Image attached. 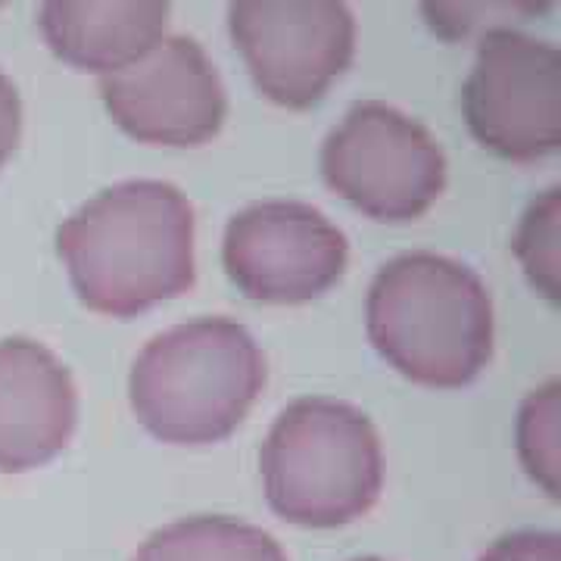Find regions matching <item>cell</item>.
Returning <instances> with one entry per match:
<instances>
[{
	"instance_id": "9c48e42d",
	"label": "cell",
	"mask_w": 561,
	"mask_h": 561,
	"mask_svg": "<svg viewBox=\"0 0 561 561\" xmlns=\"http://www.w3.org/2000/svg\"><path fill=\"white\" fill-rule=\"evenodd\" d=\"M101 98L125 135L160 147L206 144L228 116L219 69L187 35H165L138 62L101 76Z\"/></svg>"
},
{
	"instance_id": "52a82bcc",
	"label": "cell",
	"mask_w": 561,
	"mask_h": 561,
	"mask_svg": "<svg viewBox=\"0 0 561 561\" xmlns=\"http://www.w3.org/2000/svg\"><path fill=\"white\" fill-rule=\"evenodd\" d=\"M471 135L502 160L537 162L561 144V54L524 32L481 38L461 88Z\"/></svg>"
},
{
	"instance_id": "9a60e30c",
	"label": "cell",
	"mask_w": 561,
	"mask_h": 561,
	"mask_svg": "<svg viewBox=\"0 0 561 561\" xmlns=\"http://www.w3.org/2000/svg\"><path fill=\"white\" fill-rule=\"evenodd\" d=\"M549 10V3H424V16L443 38H471L508 32L515 22H530Z\"/></svg>"
},
{
	"instance_id": "8992f818",
	"label": "cell",
	"mask_w": 561,
	"mask_h": 561,
	"mask_svg": "<svg viewBox=\"0 0 561 561\" xmlns=\"http://www.w3.org/2000/svg\"><path fill=\"white\" fill-rule=\"evenodd\" d=\"M228 28L262 94L309 110L350 69L356 20L337 0H238Z\"/></svg>"
},
{
	"instance_id": "ba28073f",
	"label": "cell",
	"mask_w": 561,
	"mask_h": 561,
	"mask_svg": "<svg viewBox=\"0 0 561 561\" xmlns=\"http://www.w3.org/2000/svg\"><path fill=\"white\" fill-rule=\"evenodd\" d=\"M346 260V234L300 201L250 203L231 216L221 241V262L238 290L275 306L319 300L343 278Z\"/></svg>"
},
{
	"instance_id": "2e32d148",
	"label": "cell",
	"mask_w": 561,
	"mask_h": 561,
	"mask_svg": "<svg viewBox=\"0 0 561 561\" xmlns=\"http://www.w3.org/2000/svg\"><path fill=\"white\" fill-rule=\"evenodd\" d=\"M478 561H561V537L556 530H515L500 537Z\"/></svg>"
},
{
	"instance_id": "5b68a950",
	"label": "cell",
	"mask_w": 561,
	"mask_h": 561,
	"mask_svg": "<svg viewBox=\"0 0 561 561\" xmlns=\"http://www.w3.org/2000/svg\"><path fill=\"white\" fill-rule=\"evenodd\" d=\"M331 191L378 221L424 216L446 187V157L419 119L383 101H359L321 144Z\"/></svg>"
},
{
	"instance_id": "8fae6325",
	"label": "cell",
	"mask_w": 561,
	"mask_h": 561,
	"mask_svg": "<svg viewBox=\"0 0 561 561\" xmlns=\"http://www.w3.org/2000/svg\"><path fill=\"white\" fill-rule=\"evenodd\" d=\"M38 25L50 50L84 72H119L150 54L169 25L160 0H47Z\"/></svg>"
},
{
	"instance_id": "7c38bea8",
	"label": "cell",
	"mask_w": 561,
	"mask_h": 561,
	"mask_svg": "<svg viewBox=\"0 0 561 561\" xmlns=\"http://www.w3.org/2000/svg\"><path fill=\"white\" fill-rule=\"evenodd\" d=\"M131 561H287V556L256 524L194 515L153 530Z\"/></svg>"
},
{
	"instance_id": "e0dca14e",
	"label": "cell",
	"mask_w": 561,
	"mask_h": 561,
	"mask_svg": "<svg viewBox=\"0 0 561 561\" xmlns=\"http://www.w3.org/2000/svg\"><path fill=\"white\" fill-rule=\"evenodd\" d=\"M22 131V101L16 84L0 72V165L13 157Z\"/></svg>"
},
{
	"instance_id": "7a4b0ae2",
	"label": "cell",
	"mask_w": 561,
	"mask_h": 561,
	"mask_svg": "<svg viewBox=\"0 0 561 561\" xmlns=\"http://www.w3.org/2000/svg\"><path fill=\"white\" fill-rule=\"evenodd\" d=\"M368 341L409 381L465 387L493 356V300L474 268L443 253H402L365 300Z\"/></svg>"
},
{
	"instance_id": "3957f363",
	"label": "cell",
	"mask_w": 561,
	"mask_h": 561,
	"mask_svg": "<svg viewBox=\"0 0 561 561\" xmlns=\"http://www.w3.org/2000/svg\"><path fill=\"white\" fill-rule=\"evenodd\" d=\"M265 387V356L241 321L203 316L157 334L138 353L128 397L162 443L203 446L238 431Z\"/></svg>"
},
{
	"instance_id": "4fadbf2b",
	"label": "cell",
	"mask_w": 561,
	"mask_h": 561,
	"mask_svg": "<svg viewBox=\"0 0 561 561\" xmlns=\"http://www.w3.org/2000/svg\"><path fill=\"white\" fill-rule=\"evenodd\" d=\"M561 387L559 381H546L534 393H527L518 412V456L527 474L542 490L559 500V465H561Z\"/></svg>"
},
{
	"instance_id": "5bb4252c",
	"label": "cell",
	"mask_w": 561,
	"mask_h": 561,
	"mask_svg": "<svg viewBox=\"0 0 561 561\" xmlns=\"http://www.w3.org/2000/svg\"><path fill=\"white\" fill-rule=\"evenodd\" d=\"M559 241H561V191L549 187L524 209L515 231V256L527 280L549 302H559Z\"/></svg>"
},
{
	"instance_id": "277c9868",
	"label": "cell",
	"mask_w": 561,
	"mask_h": 561,
	"mask_svg": "<svg viewBox=\"0 0 561 561\" xmlns=\"http://www.w3.org/2000/svg\"><path fill=\"white\" fill-rule=\"evenodd\" d=\"M272 512L300 527H341L362 518L383 486L378 427L359 405L302 397L280 412L260 449Z\"/></svg>"
},
{
	"instance_id": "ac0fdd59",
	"label": "cell",
	"mask_w": 561,
	"mask_h": 561,
	"mask_svg": "<svg viewBox=\"0 0 561 561\" xmlns=\"http://www.w3.org/2000/svg\"><path fill=\"white\" fill-rule=\"evenodd\" d=\"M353 561H383V559H353Z\"/></svg>"
},
{
	"instance_id": "6da1fadb",
	"label": "cell",
	"mask_w": 561,
	"mask_h": 561,
	"mask_svg": "<svg viewBox=\"0 0 561 561\" xmlns=\"http://www.w3.org/2000/svg\"><path fill=\"white\" fill-rule=\"evenodd\" d=\"M57 253L88 309L131 319L194 287V206L169 181H119L62 221Z\"/></svg>"
},
{
	"instance_id": "30bf717a",
	"label": "cell",
	"mask_w": 561,
	"mask_h": 561,
	"mask_svg": "<svg viewBox=\"0 0 561 561\" xmlns=\"http://www.w3.org/2000/svg\"><path fill=\"white\" fill-rule=\"evenodd\" d=\"M79 421V390L44 343L0 341V471H28L69 443Z\"/></svg>"
}]
</instances>
